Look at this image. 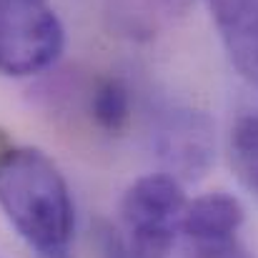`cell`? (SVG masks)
<instances>
[{
    "mask_svg": "<svg viewBox=\"0 0 258 258\" xmlns=\"http://www.w3.org/2000/svg\"><path fill=\"white\" fill-rule=\"evenodd\" d=\"M0 211L40 256H66L76 228V206L60 168L33 146L0 148Z\"/></svg>",
    "mask_w": 258,
    "mask_h": 258,
    "instance_id": "cell-1",
    "label": "cell"
},
{
    "mask_svg": "<svg viewBox=\"0 0 258 258\" xmlns=\"http://www.w3.org/2000/svg\"><path fill=\"white\" fill-rule=\"evenodd\" d=\"M185 193L171 173H148L128 185L120 201L123 238L136 258H168L185 211Z\"/></svg>",
    "mask_w": 258,
    "mask_h": 258,
    "instance_id": "cell-2",
    "label": "cell"
},
{
    "mask_svg": "<svg viewBox=\"0 0 258 258\" xmlns=\"http://www.w3.org/2000/svg\"><path fill=\"white\" fill-rule=\"evenodd\" d=\"M63 48L66 30L48 0H0V76H38Z\"/></svg>",
    "mask_w": 258,
    "mask_h": 258,
    "instance_id": "cell-3",
    "label": "cell"
},
{
    "mask_svg": "<svg viewBox=\"0 0 258 258\" xmlns=\"http://www.w3.org/2000/svg\"><path fill=\"white\" fill-rule=\"evenodd\" d=\"M246 211L231 193H206L185 203L180 236L190 258H253L241 241Z\"/></svg>",
    "mask_w": 258,
    "mask_h": 258,
    "instance_id": "cell-4",
    "label": "cell"
},
{
    "mask_svg": "<svg viewBox=\"0 0 258 258\" xmlns=\"http://www.w3.org/2000/svg\"><path fill=\"white\" fill-rule=\"evenodd\" d=\"M156 151L173 178H193L213 158V125L190 108L166 110L156 128Z\"/></svg>",
    "mask_w": 258,
    "mask_h": 258,
    "instance_id": "cell-5",
    "label": "cell"
},
{
    "mask_svg": "<svg viewBox=\"0 0 258 258\" xmlns=\"http://www.w3.org/2000/svg\"><path fill=\"white\" fill-rule=\"evenodd\" d=\"M238 73L258 86V0H206Z\"/></svg>",
    "mask_w": 258,
    "mask_h": 258,
    "instance_id": "cell-6",
    "label": "cell"
},
{
    "mask_svg": "<svg viewBox=\"0 0 258 258\" xmlns=\"http://www.w3.org/2000/svg\"><path fill=\"white\" fill-rule=\"evenodd\" d=\"M88 110L93 123L110 136H118L128 128L133 105H131V90L120 78H103L90 90Z\"/></svg>",
    "mask_w": 258,
    "mask_h": 258,
    "instance_id": "cell-7",
    "label": "cell"
},
{
    "mask_svg": "<svg viewBox=\"0 0 258 258\" xmlns=\"http://www.w3.org/2000/svg\"><path fill=\"white\" fill-rule=\"evenodd\" d=\"M228 153L238 180L258 196V113H246L233 123Z\"/></svg>",
    "mask_w": 258,
    "mask_h": 258,
    "instance_id": "cell-8",
    "label": "cell"
},
{
    "mask_svg": "<svg viewBox=\"0 0 258 258\" xmlns=\"http://www.w3.org/2000/svg\"><path fill=\"white\" fill-rule=\"evenodd\" d=\"M100 253H103V258H136V253L128 248L123 233H115V231H103Z\"/></svg>",
    "mask_w": 258,
    "mask_h": 258,
    "instance_id": "cell-9",
    "label": "cell"
},
{
    "mask_svg": "<svg viewBox=\"0 0 258 258\" xmlns=\"http://www.w3.org/2000/svg\"><path fill=\"white\" fill-rule=\"evenodd\" d=\"M55 258H66V256H55Z\"/></svg>",
    "mask_w": 258,
    "mask_h": 258,
    "instance_id": "cell-10",
    "label": "cell"
}]
</instances>
